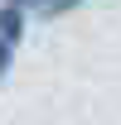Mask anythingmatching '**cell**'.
Masks as SVG:
<instances>
[{"label":"cell","instance_id":"obj_2","mask_svg":"<svg viewBox=\"0 0 121 125\" xmlns=\"http://www.w3.org/2000/svg\"><path fill=\"white\" fill-rule=\"evenodd\" d=\"M19 5L29 10V19H63L73 10H82L87 0H19Z\"/></svg>","mask_w":121,"mask_h":125},{"label":"cell","instance_id":"obj_1","mask_svg":"<svg viewBox=\"0 0 121 125\" xmlns=\"http://www.w3.org/2000/svg\"><path fill=\"white\" fill-rule=\"evenodd\" d=\"M29 10L19 0H0V82L15 72V58L24 48V34H29Z\"/></svg>","mask_w":121,"mask_h":125}]
</instances>
